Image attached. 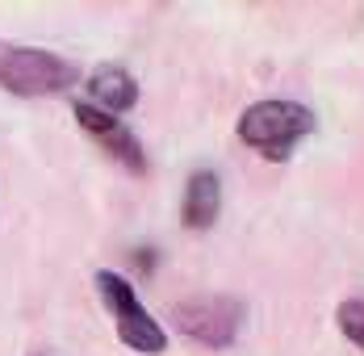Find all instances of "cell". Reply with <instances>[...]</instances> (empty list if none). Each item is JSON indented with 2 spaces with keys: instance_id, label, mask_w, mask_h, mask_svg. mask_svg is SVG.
Instances as JSON below:
<instances>
[{
  "instance_id": "obj_1",
  "label": "cell",
  "mask_w": 364,
  "mask_h": 356,
  "mask_svg": "<svg viewBox=\"0 0 364 356\" xmlns=\"http://www.w3.org/2000/svg\"><path fill=\"white\" fill-rule=\"evenodd\" d=\"M314 130V113L297 101H255L239 117V139L268 164H289L293 147Z\"/></svg>"
},
{
  "instance_id": "obj_2",
  "label": "cell",
  "mask_w": 364,
  "mask_h": 356,
  "mask_svg": "<svg viewBox=\"0 0 364 356\" xmlns=\"http://www.w3.org/2000/svg\"><path fill=\"white\" fill-rule=\"evenodd\" d=\"M75 80H80L75 63L50 51H34V46L0 51V88L13 97H55V93H68Z\"/></svg>"
},
{
  "instance_id": "obj_3",
  "label": "cell",
  "mask_w": 364,
  "mask_h": 356,
  "mask_svg": "<svg viewBox=\"0 0 364 356\" xmlns=\"http://www.w3.org/2000/svg\"><path fill=\"white\" fill-rule=\"evenodd\" d=\"M92 285H97L101 302L109 306L113 323H117V340H122L126 348H134V352H143V356H159L164 348H168V331L143 310L134 285L126 281V277H117V273H109V268H101V273L92 277Z\"/></svg>"
},
{
  "instance_id": "obj_4",
  "label": "cell",
  "mask_w": 364,
  "mask_h": 356,
  "mask_svg": "<svg viewBox=\"0 0 364 356\" xmlns=\"http://www.w3.org/2000/svg\"><path fill=\"white\" fill-rule=\"evenodd\" d=\"M172 323L176 331L188 335L193 344L205 348H230L239 327H243V302L230 293H214V298H184L172 306Z\"/></svg>"
},
{
  "instance_id": "obj_5",
  "label": "cell",
  "mask_w": 364,
  "mask_h": 356,
  "mask_svg": "<svg viewBox=\"0 0 364 356\" xmlns=\"http://www.w3.org/2000/svg\"><path fill=\"white\" fill-rule=\"evenodd\" d=\"M75 122H80V130L97 142L105 155H113L126 172H139V177L146 172V151L139 147L134 130H126L113 113H101V109L88 105V101H75Z\"/></svg>"
},
{
  "instance_id": "obj_6",
  "label": "cell",
  "mask_w": 364,
  "mask_h": 356,
  "mask_svg": "<svg viewBox=\"0 0 364 356\" xmlns=\"http://www.w3.org/2000/svg\"><path fill=\"white\" fill-rule=\"evenodd\" d=\"M218 210H222V184H218V172H210V168H201V172H193L188 184H184V226L188 231H210L214 222H218Z\"/></svg>"
},
{
  "instance_id": "obj_7",
  "label": "cell",
  "mask_w": 364,
  "mask_h": 356,
  "mask_svg": "<svg viewBox=\"0 0 364 356\" xmlns=\"http://www.w3.org/2000/svg\"><path fill=\"white\" fill-rule=\"evenodd\" d=\"M88 97L97 101L101 113H126V109L139 105V84L126 68L105 63V68H97L88 75Z\"/></svg>"
},
{
  "instance_id": "obj_8",
  "label": "cell",
  "mask_w": 364,
  "mask_h": 356,
  "mask_svg": "<svg viewBox=\"0 0 364 356\" xmlns=\"http://www.w3.org/2000/svg\"><path fill=\"white\" fill-rule=\"evenodd\" d=\"M335 323H339V331L356 344L364 352V302L360 298H348V302H339V310H335Z\"/></svg>"
},
{
  "instance_id": "obj_9",
  "label": "cell",
  "mask_w": 364,
  "mask_h": 356,
  "mask_svg": "<svg viewBox=\"0 0 364 356\" xmlns=\"http://www.w3.org/2000/svg\"><path fill=\"white\" fill-rule=\"evenodd\" d=\"M134 260H139V264H143V273H151V268H155V264H151V260H155V251H151V248L134 251Z\"/></svg>"
}]
</instances>
